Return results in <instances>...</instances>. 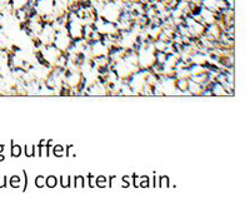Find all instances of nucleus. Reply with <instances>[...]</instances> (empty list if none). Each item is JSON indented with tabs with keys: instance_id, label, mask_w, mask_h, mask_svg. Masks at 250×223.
Returning <instances> with one entry per match:
<instances>
[{
	"instance_id": "obj_1",
	"label": "nucleus",
	"mask_w": 250,
	"mask_h": 223,
	"mask_svg": "<svg viewBox=\"0 0 250 223\" xmlns=\"http://www.w3.org/2000/svg\"><path fill=\"white\" fill-rule=\"evenodd\" d=\"M57 183H58V179H57V177H54V175H49L48 178H45V185L49 188H54L55 185H57Z\"/></svg>"
},
{
	"instance_id": "obj_2",
	"label": "nucleus",
	"mask_w": 250,
	"mask_h": 223,
	"mask_svg": "<svg viewBox=\"0 0 250 223\" xmlns=\"http://www.w3.org/2000/svg\"><path fill=\"white\" fill-rule=\"evenodd\" d=\"M95 185H98V187L100 188H104L108 185V178L104 177V175H100V177H98L95 179Z\"/></svg>"
},
{
	"instance_id": "obj_3",
	"label": "nucleus",
	"mask_w": 250,
	"mask_h": 223,
	"mask_svg": "<svg viewBox=\"0 0 250 223\" xmlns=\"http://www.w3.org/2000/svg\"><path fill=\"white\" fill-rule=\"evenodd\" d=\"M74 187H80V188H84L85 187V181H84V177H74Z\"/></svg>"
},
{
	"instance_id": "obj_4",
	"label": "nucleus",
	"mask_w": 250,
	"mask_h": 223,
	"mask_svg": "<svg viewBox=\"0 0 250 223\" xmlns=\"http://www.w3.org/2000/svg\"><path fill=\"white\" fill-rule=\"evenodd\" d=\"M53 153H54V155H57V157H61V155H64V148H63V145H60V144L54 145V148H53Z\"/></svg>"
},
{
	"instance_id": "obj_5",
	"label": "nucleus",
	"mask_w": 250,
	"mask_h": 223,
	"mask_svg": "<svg viewBox=\"0 0 250 223\" xmlns=\"http://www.w3.org/2000/svg\"><path fill=\"white\" fill-rule=\"evenodd\" d=\"M20 183H21V179H20V177H18V175H13L10 178V184L13 188H18L20 185Z\"/></svg>"
},
{
	"instance_id": "obj_6",
	"label": "nucleus",
	"mask_w": 250,
	"mask_h": 223,
	"mask_svg": "<svg viewBox=\"0 0 250 223\" xmlns=\"http://www.w3.org/2000/svg\"><path fill=\"white\" fill-rule=\"evenodd\" d=\"M35 185L38 188L45 187V177H43V175H38V177L35 178Z\"/></svg>"
},
{
	"instance_id": "obj_7",
	"label": "nucleus",
	"mask_w": 250,
	"mask_h": 223,
	"mask_svg": "<svg viewBox=\"0 0 250 223\" xmlns=\"http://www.w3.org/2000/svg\"><path fill=\"white\" fill-rule=\"evenodd\" d=\"M21 154V148L19 145H14V143L11 142V155L13 157H19Z\"/></svg>"
},
{
	"instance_id": "obj_8",
	"label": "nucleus",
	"mask_w": 250,
	"mask_h": 223,
	"mask_svg": "<svg viewBox=\"0 0 250 223\" xmlns=\"http://www.w3.org/2000/svg\"><path fill=\"white\" fill-rule=\"evenodd\" d=\"M139 187H149V177H139Z\"/></svg>"
},
{
	"instance_id": "obj_9",
	"label": "nucleus",
	"mask_w": 250,
	"mask_h": 223,
	"mask_svg": "<svg viewBox=\"0 0 250 223\" xmlns=\"http://www.w3.org/2000/svg\"><path fill=\"white\" fill-rule=\"evenodd\" d=\"M70 179H71V177H69V175H68V177H60V181H61V185H63V187H71V184H70L71 181H70Z\"/></svg>"
},
{
	"instance_id": "obj_10",
	"label": "nucleus",
	"mask_w": 250,
	"mask_h": 223,
	"mask_svg": "<svg viewBox=\"0 0 250 223\" xmlns=\"http://www.w3.org/2000/svg\"><path fill=\"white\" fill-rule=\"evenodd\" d=\"M159 179H160V184H159L160 188H164V187L168 188L169 187V178L168 177H164V175H163V177H160Z\"/></svg>"
},
{
	"instance_id": "obj_11",
	"label": "nucleus",
	"mask_w": 250,
	"mask_h": 223,
	"mask_svg": "<svg viewBox=\"0 0 250 223\" xmlns=\"http://www.w3.org/2000/svg\"><path fill=\"white\" fill-rule=\"evenodd\" d=\"M4 149H5V145H3V144H2V145H0V153H3V151H4Z\"/></svg>"
},
{
	"instance_id": "obj_12",
	"label": "nucleus",
	"mask_w": 250,
	"mask_h": 223,
	"mask_svg": "<svg viewBox=\"0 0 250 223\" xmlns=\"http://www.w3.org/2000/svg\"><path fill=\"white\" fill-rule=\"evenodd\" d=\"M4 159H5V157H4L3 154H0V162H2V161H4Z\"/></svg>"
}]
</instances>
